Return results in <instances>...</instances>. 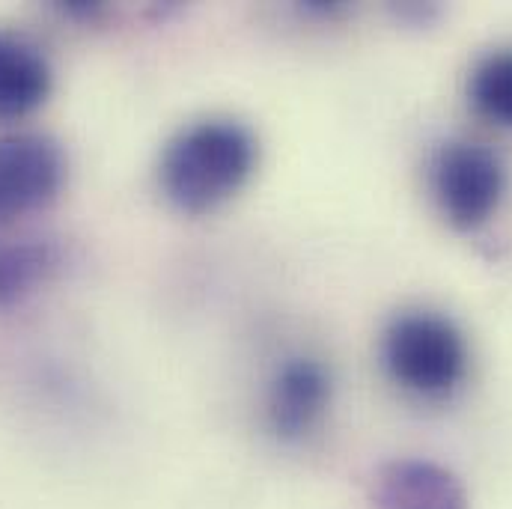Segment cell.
I'll return each mask as SVG.
<instances>
[{"label":"cell","mask_w":512,"mask_h":509,"mask_svg":"<svg viewBox=\"0 0 512 509\" xmlns=\"http://www.w3.org/2000/svg\"><path fill=\"white\" fill-rule=\"evenodd\" d=\"M256 140L242 123L203 120L182 128L164 149L161 188L182 212L227 203L254 173Z\"/></svg>","instance_id":"cell-1"},{"label":"cell","mask_w":512,"mask_h":509,"mask_svg":"<svg viewBox=\"0 0 512 509\" xmlns=\"http://www.w3.org/2000/svg\"><path fill=\"white\" fill-rule=\"evenodd\" d=\"M384 364L408 393L450 396L468 373V346L459 328L435 313H405L384 334Z\"/></svg>","instance_id":"cell-2"},{"label":"cell","mask_w":512,"mask_h":509,"mask_svg":"<svg viewBox=\"0 0 512 509\" xmlns=\"http://www.w3.org/2000/svg\"><path fill=\"white\" fill-rule=\"evenodd\" d=\"M504 185V164L483 143L453 140L435 155L432 188L444 218L459 230L486 224L504 197Z\"/></svg>","instance_id":"cell-3"},{"label":"cell","mask_w":512,"mask_h":509,"mask_svg":"<svg viewBox=\"0 0 512 509\" xmlns=\"http://www.w3.org/2000/svg\"><path fill=\"white\" fill-rule=\"evenodd\" d=\"M66 179V158L54 137L39 131L0 134V224L48 206Z\"/></svg>","instance_id":"cell-4"},{"label":"cell","mask_w":512,"mask_h":509,"mask_svg":"<svg viewBox=\"0 0 512 509\" xmlns=\"http://www.w3.org/2000/svg\"><path fill=\"white\" fill-rule=\"evenodd\" d=\"M331 402V373L316 358L286 361L268 387V423L280 438L307 435Z\"/></svg>","instance_id":"cell-5"},{"label":"cell","mask_w":512,"mask_h":509,"mask_svg":"<svg viewBox=\"0 0 512 509\" xmlns=\"http://www.w3.org/2000/svg\"><path fill=\"white\" fill-rule=\"evenodd\" d=\"M376 509H468L453 471L426 459L387 462L373 483Z\"/></svg>","instance_id":"cell-6"},{"label":"cell","mask_w":512,"mask_h":509,"mask_svg":"<svg viewBox=\"0 0 512 509\" xmlns=\"http://www.w3.org/2000/svg\"><path fill=\"white\" fill-rule=\"evenodd\" d=\"M51 93V66L24 36L0 30V120L36 111Z\"/></svg>","instance_id":"cell-7"},{"label":"cell","mask_w":512,"mask_h":509,"mask_svg":"<svg viewBox=\"0 0 512 509\" xmlns=\"http://www.w3.org/2000/svg\"><path fill=\"white\" fill-rule=\"evenodd\" d=\"M57 265L48 242H0V307L24 298Z\"/></svg>","instance_id":"cell-8"},{"label":"cell","mask_w":512,"mask_h":509,"mask_svg":"<svg viewBox=\"0 0 512 509\" xmlns=\"http://www.w3.org/2000/svg\"><path fill=\"white\" fill-rule=\"evenodd\" d=\"M471 102L495 126L512 128V51L483 57L471 75Z\"/></svg>","instance_id":"cell-9"}]
</instances>
